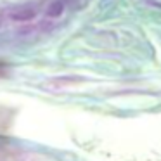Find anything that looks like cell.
I'll return each mask as SVG.
<instances>
[{"instance_id": "obj_1", "label": "cell", "mask_w": 161, "mask_h": 161, "mask_svg": "<svg viewBox=\"0 0 161 161\" xmlns=\"http://www.w3.org/2000/svg\"><path fill=\"white\" fill-rule=\"evenodd\" d=\"M47 7L49 4L42 7L33 0H0V36L9 33L26 35L36 30L38 25H42L38 16L43 14L47 18Z\"/></svg>"}]
</instances>
